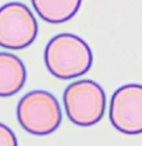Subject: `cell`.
I'll list each match as a JSON object with an SVG mask.
<instances>
[{
    "instance_id": "obj_1",
    "label": "cell",
    "mask_w": 142,
    "mask_h": 146,
    "mask_svg": "<svg viewBox=\"0 0 142 146\" xmlns=\"http://www.w3.org/2000/svg\"><path fill=\"white\" fill-rule=\"evenodd\" d=\"M44 59L53 76L74 79L90 71L94 55L83 38L72 33H61L47 42Z\"/></svg>"
},
{
    "instance_id": "obj_2",
    "label": "cell",
    "mask_w": 142,
    "mask_h": 146,
    "mask_svg": "<svg viewBox=\"0 0 142 146\" xmlns=\"http://www.w3.org/2000/svg\"><path fill=\"white\" fill-rule=\"evenodd\" d=\"M17 120L28 133L47 136L59 128L62 111L53 94L45 90H34L20 99L17 104Z\"/></svg>"
},
{
    "instance_id": "obj_3",
    "label": "cell",
    "mask_w": 142,
    "mask_h": 146,
    "mask_svg": "<svg viewBox=\"0 0 142 146\" xmlns=\"http://www.w3.org/2000/svg\"><path fill=\"white\" fill-rule=\"evenodd\" d=\"M63 106L72 124L88 128L103 119L107 98L103 87L91 79L74 82L63 92Z\"/></svg>"
},
{
    "instance_id": "obj_4",
    "label": "cell",
    "mask_w": 142,
    "mask_h": 146,
    "mask_svg": "<svg viewBox=\"0 0 142 146\" xmlns=\"http://www.w3.org/2000/svg\"><path fill=\"white\" fill-rule=\"evenodd\" d=\"M38 25L29 7L11 1L0 7V46L21 50L32 45L37 37Z\"/></svg>"
},
{
    "instance_id": "obj_5",
    "label": "cell",
    "mask_w": 142,
    "mask_h": 146,
    "mask_svg": "<svg viewBox=\"0 0 142 146\" xmlns=\"http://www.w3.org/2000/svg\"><path fill=\"white\" fill-rule=\"evenodd\" d=\"M109 120L118 132L137 136L142 133V84H124L109 103Z\"/></svg>"
},
{
    "instance_id": "obj_6",
    "label": "cell",
    "mask_w": 142,
    "mask_h": 146,
    "mask_svg": "<svg viewBox=\"0 0 142 146\" xmlns=\"http://www.w3.org/2000/svg\"><path fill=\"white\" fill-rule=\"evenodd\" d=\"M27 80V68L20 58L7 51L0 53V98L20 92Z\"/></svg>"
},
{
    "instance_id": "obj_7",
    "label": "cell",
    "mask_w": 142,
    "mask_h": 146,
    "mask_svg": "<svg viewBox=\"0 0 142 146\" xmlns=\"http://www.w3.org/2000/svg\"><path fill=\"white\" fill-rule=\"evenodd\" d=\"M37 15L49 24H63L78 13L82 0H32Z\"/></svg>"
},
{
    "instance_id": "obj_8",
    "label": "cell",
    "mask_w": 142,
    "mask_h": 146,
    "mask_svg": "<svg viewBox=\"0 0 142 146\" xmlns=\"http://www.w3.org/2000/svg\"><path fill=\"white\" fill-rule=\"evenodd\" d=\"M0 146H19L17 138L11 128L0 122Z\"/></svg>"
}]
</instances>
